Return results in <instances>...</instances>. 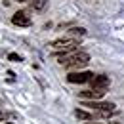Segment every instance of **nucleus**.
Returning a JSON list of instances; mask_svg holds the SVG:
<instances>
[{
    "label": "nucleus",
    "mask_w": 124,
    "mask_h": 124,
    "mask_svg": "<svg viewBox=\"0 0 124 124\" xmlns=\"http://www.w3.org/2000/svg\"><path fill=\"white\" fill-rule=\"evenodd\" d=\"M55 57L65 69H80L90 63V55L86 52H65V54H55Z\"/></svg>",
    "instance_id": "f257e3e1"
},
{
    "label": "nucleus",
    "mask_w": 124,
    "mask_h": 124,
    "mask_svg": "<svg viewBox=\"0 0 124 124\" xmlns=\"http://www.w3.org/2000/svg\"><path fill=\"white\" fill-rule=\"evenodd\" d=\"M77 46H78V40H75V38H57V40H52L50 42V48L63 50V52H75Z\"/></svg>",
    "instance_id": "f03ea898"
},
{
    "label": "nucleus",
    "mask_w": 124,
    "mask_h": 124,
    "mask_svg": "<svg viewBox=\"0 0 124 124\" xmlns=\"http://www.w3.org/2000/svg\"><path fill=\"white\" fill-rule=\"evenodd\" d=\"M12 23L17 27H31V16H29V10H19L12 16Z\"/></svg>",
    "instance_id": "7ed1b4c3"
},
{
    "label": "nucleus",
    "mask_w": 124,
    "mask_h": 124,
    "mask_svg": "<svg viewBox=\"0 0 124 124\" xmlns=\"http://www.w3.org/2000/svg\"><path fill=\"white\" fill-rule=\"evenodd\" d=\"M93 77V73L90 71H82V73H69L67 75V80L71 84H84V82H90Z\"/></svg>",
    "instance_id": "20e7f679"
},
{
    "label": "nucleus",
    "mask_w": 124,
    "mask_h": 124,
    "mask_svg": "<svg viewBox=\"0 0 124 124\" xmlns=\"http://www.w3.org/2000/svg\"><path fill=\"white\" fill-rule=\"evenodd\" d=\"M84 107H90L93 111H115V103H111V101H99V99H93V101H84Z\"/></svg>",
    "instance_id": "39448f33"
},
{
    "label": "nucleus",
    "mask_w": 124,
    "mask_h": 124,
    "mask_svg": "<svg viewBox=\"0 0 124 124\" xmlns=\"http://www.w3.org/2000/svg\"><path fill=\"white\" fill-rule=\"evenodd\" d=\"M90 82H92V88H95V90H107V86L111 84L109 77H105V75H93Z\"/></svg>",
    "instance_id": "423d86ee"
},
{
    "label": "nucleus",
    "mask_w": 124,
    "mask_h": 124,
    "mask_svg": "<svg viewBox=\"0 0 124 124\" xmlns=\"http://www.w3.org/2000/svg\"><path fill=\"white\" fill-rule=\"evenodd\" d=\"M105 95V90H84V92H80V97H84V99H88V101H93V99H101Z\"/></svg>",
    "instance_id": "0eeeda50"
},
{
    "label": "nucleus",
    "mask_w": 124,
    "mask_h": 124,
    "mask_svg": "<svg viewBox=\"0 0 124 124\" xmlns=\"http://www.w3.org/2000/svg\"><path fill=\"white\" fill-rule=\"evenodd\" d=\"M75 115H77V118H80V120H92L93 118L92 113H88V111H84V109H77Z\"/></svg>",
    "instance_id": "6e6552de"
},
{
    "label": "nucleus",
    "mask_w": 124,
    "mask_h": 124,
    "mask_svg": "<svg viewBox=\"0 0 124 124\" xmlns=\"http://www.w3.org/2000/svg\"><path fill=\"white\" fill-rule=\"evenodd\" d=\"M29 2H31L32 10H44V6H46V0H29Z\"/></svg>",
    "instance_id": "1a4fd4ad"
},
{
    "label": "nucleus",
    "mask_w": 124,
    "mask_h": 124,
    "mask_svg": "<svg viewBox=\"0 0 124 124\" xmlns=\"http://www.w3.org/2000/svg\"><path fill=\"white\" fill-rule=\"evenodd\" d=\"M71 36H84L86 34V29H82V27H75V29H71L69 31Z\"/></svg>",
    "instance_id": "9d476101"
},
{
    "label": "nucleus",
    "mask_w": 124,
    "mask_h": 124,
    "mask_svg": "<svg viewBox=\"0 0 124 124\" xmlns=\"http://www.w3.org/2000/svg\"><path fill=\"white\" fill-rule=\"evenodd\" d=\"M8 59H10V61H21V57H19L17 54H8Z\"/></svg>",
    "instance_id": "9b49d317"
},
{
    "label": "nucleus",
    "mask_w": 124,
    "mask_h": 124,
    "mask_svg": "<svg viewBox=\"0 0 124 124\" xmlns=\"http://www.w3.org/2000/svg\"><path fill=\"white\" fill-rule=\"evenodd\" d=\"M6 116H8V115H6V113H2V111H0V120H2V122H4V120H6Z\"/></svg>",
    "instance_id": "f8f14e48"
},
{
    "label": "nucleus",
    "mask_w": 124,
    "mask_h": 124,
    "mask_svg": "<svg viewBox=\"0 0 124 124\" xmlns=\"http://www.w3.org/2000/svg\"><path fill=\"white\" fill-rule=\"evenodd\" d=\"M84 124H101V122H84Z\"/></svg>",
    "instance_id": "ddd939ff"
},
{
    "label": "nucleus",
    "mask_w": 124,
    "mask_h": 124,
    "mask_svg": "<svg viewBox=\"0 0 124 124\" xmlns=\"http://www.w3.org/2000/svg\"><path fill=\"white\" fill-rule=\"evenodd\" d=\"M19 2H27V0H19Z\"/></svg>",
    "instance_id": "4468645a"
},
{
    "label": "nucleus",
    "mask_w": 124,
    "mask_h": 124,
    "mask_svg": "<svg viewBox=\"0 0 124 124\" xmlns=\"http://www.w3.org/2000/svg\"><path fill=\"white\" fill-rule=\"evenodd\" d=\"M6 124H14V122H6Z\"/></svg>",
    "instance_id": "2eb2a0df"
}]
</instances>
